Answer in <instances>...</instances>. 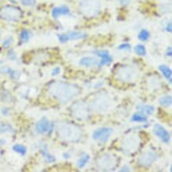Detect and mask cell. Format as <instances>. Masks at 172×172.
I'll return each instance as SVG.
<instances>
[{"mask_svg": "<svg viewBox=\"0 0 172 172\" xmlns=\"http://www.w3.org/2000/svg\"><path fill=\"white\" fill-rule=\"evenodd\" d=\"M49 93L60 101L63 99H70L69 98L71 97V91L69 90V86L63 83H56L50 85Z\"/></svg>", "mask_w": 172, "mask_h": 172, "instance_id": "1", "label": "cell"}, {"mask_svg": "<svg viewBox=\"0 0 172 172\" xmlns=\"http://www.w3.org/2000/svg\"><path fill=\"white\" fill-rule=\"evenodd\" d=\"M22 16V12L18 7L5 6L0 9V18L7 22H18Z\"/></svg>", "mask_w": 172, "mask_h": 172, "instance_id": "2", "label": "cell"}, {"mask_svg": "<svg viewBox=\"0 0 172 172\" xmlns=\"http://www.w3.org/2000/svg\"><path fill=\"white\" fill-rule=\"evenodd\" d=\"M112 132H113L112 128H108V127H102V128H99L95 130L93 133L92 137L94 140H98L102 143H106L110 138Z\"/></svg>", "mask_w": 172, "mask_h": 172, "instance_id": "3", "label": "cell"}, {"mask_svg": "<svg viewBox=\"0 0 172 172\" xmlns=\"http://www.w3.org/2000/svg\"><path fill=\"white\" fill-rule=\"evenodd\" d=\"M153 133L155 136L160 139L164 143H168L170 141V134L168 132L159 124H155L153 127Z\"/></svg>", "mask_w": 172, "mask_h": 172, "instance_id": "4", "label": "cell"}, {"mask_svg": "<svg viewBox=\"0 0 172 172\" xmlns=\"http://www.w3.org/2000/svg\"><path fill=\"white\" fill-rule=\"evenodd\" d=\"M51 128H52V125L45 117H43L36 125V129L39 133L41 134L48 133L51 129Z\"/></svg>", "mask_w": 172, "mask_h": 172, "instance_id": "5", "label": "cell"}, {"mask_svg": "<svg viewBox=\"0 0 172 172\" xmlns=\"http://www.w3.org/2000/svg\"><path fill=\"white\" fill-rule=\"evenodd\" d=\"M156 159L155 155L152 152H148V153L142 155L139 159V163L143 166H149Z\"/></svg>", "mask_w": 172, "mask_h": 172, "instance_id": "6", "label": "cell"}, {"mask_svg": "<svg viewBox=\"0 0 172 172\" xmlns=\"http://www.w3.org/2000/svg\"><path fill=\"white\" fill-rule=\"evenodd\" d=\"M95 54L98 56H99V57H101L102 59L99 65H107V64H109L110 63L112 62V57L110 56V55L109 54V52L107 51H97V52H95Z\"/></svg>", "mask_w": 172, "mask_h": 172, "instance_id": "7", "label": "cell"}, {"mask_svg": "<svg viewBox=\"0 0 172 172\" xmlns=\"http://www.w3.org/2000/svg\"><path fill=\"white\" fill-rule=\"evenodd\" d=\"M79 65L84 66V67H95L99 64V62L97 59L94 57H91V56H86V57H83L80 60H79Z\"/></svg>", "mask_w": 172, "mask_h": 172, "instance_id": "8", "label": "cell"}, {"mask_svg": "<svg viewBox=\"0 0 172 172\" xmlns=\"http://www.w3.org/2000/svg\"><path fill=\"white\" fill-rule=\"evenodd\" d=\"M70 10L68 7L66 6H62V7H55L52 11V15L54 18H57L60 16L62 15H67L69 14Z\"/></svg>", "mask_w": 172, "mask_h": 172, "instance_id": "9", "label": "cell"}, {"mask_svg": "<svg viewBox=\"0 0 172 172\" xmlns=\"http://www.w3.org/2000/svg\"><path fill=\"white\" fill-rule=\"evenodd\" d=\"M159 71L162 72V74L164 75V77L167 79V81H169L170 84H171L172 83V71L170 70V68L169 67H167V65H163L159 66Z\"/></svg>", "mask_w": 172, "mask_h": 172, "instance_id": "10", "label": "cell"}, {"mask_svg": "<svg viewBox=\"0 0 172 172\" xmlns=\"http://www.w3.org/2000/svg\"><path fill=\"white\" fill-rule=\"evenodd\" d=\"M69 41H76V40H82L86 37V34L83 32H78V31H74V32H70L68 34Z\"/></svg>", "mask_w": 172, "mask_h": 172, "instance_id": "11", "label": "cell"}, {"mask_svg": "<svg viewBox=\"0 0 172 172\" xmlns=\"http://www.w3.org/2000/svg\"><path fill=\"white\" fill-rule=\"evenodd\" d=\"M41 153H42L43 157L45 159L46 162L48 163H54L56 161V158H55L54 155H51L49 152L47 151L46 149H42L41 150Z\"/></svg>", "mask_w": 172, "mask_h": 172, "instance_id": "12", "label": "cell"}, {"mask_svg": "<svg viewBox=\"0 0 172 172\" xmlns=\"http://www.w3.org/2000/svg\"><path fill=\"white\" fill-rule=\"evenodd\" d=\"M14 128L9 124H0V133H14Z\"/></svg>", "mask_w": 172, "mask_h": 172, "instance_id": "13", "label": "cell"}, {"mask_svg": "<svg viewBox=\"0 0 172 172\" xmlns=\"http://www.w3.org/2000/svg\"><path fill=\"white\" fill-rule=\"evenodd\" d=\"M140 110L141 111V113H143V114L151 115L155 111V107L153 106H150V105H146V106L140 107Z\"/></svg>", "mask_w": 172, "mask_h": 172, "instance_id": "14", "label": "cell"}, {"mask_svg": "<svg viewBox=\"0 0 172 172\" xmlns=\"http://www.w3.org/2000/svg\"><path fill=\"white\" fill-rule=\"evenodd\" d=\"M132 121L134 122H145L148 121V118L143 113H137L132 117Z\"/></svg>", "mask_w": 172, "mask_h": 172, "instance_id": "15", "label": "cell"}, {"mask_svg": "<svg viewBox=\"0 0 172 172\" xmlns=\"http://www.w3.org/2000/svg\"><path fill=\"white\" fill-rule=\"evenodd\" d=\"M159 103H160L161 106H163L164 107H170V105L172 103L171 96H170V95H165V96L162 97L159 99Z\"/></svg>", "mask_w": 172, "mask_h": 172, "instance_id": "16", "label": "cell"}, {"mask_svg": "<svg viewBox=\"0 0 172 172\" xmlns=\"http://www.w3.org/2000/svg\"><path fill=\"white\" fill-rule=\"evenodd\" d=\"M13 150L22 155H25V154H26V152H27V149H26V148H25L24 145L18 144V143L14 144V146H13Z\"/></svg>", "mask_w": 172, "mask_h": 172, "instance_id": "17", "label": "cell"}, {"mask_svg": "<svg viewBox=\"0 0 172 172\" xmlns=\"http://www.w3.org/2000/svg\"><path fill=\"white\" fill-rule=\"evenodd\" d=\"M31 37V34L27 29H23L20 33V40L22 42H27Z\"/></svg>", "mask_w": 172, "mask_h": 172, "instance_id": "18", "label": "cell"}, {"mask_svg": "<svg viewBox=\"0 0 172 172\" xmlns=\"http://www.w3.org/2000/svg\"><path fill=\"white\" fill-rule=\"evenodd\" d=\"M149 37H150V34H149V31L146 30V29H142L138 35L139 40H140V41H148Z\"/></svg>", "mask_w": 172, "mask_h": 172, "instance_id": "19", "label": "cell"}, {"mask_svg": "<svg viewBox=\"0 0 172 172\" xmlns=\"http://www.w3.org/2000/svg\"><path fill=\"white\" fill-rule=\"evenodd\" d=\"M89 159H90L89 155H83V156L82 157V158L80 159L79 161H78V164H77L78 167H79V168H83V167H84V166L87 164V162L89 161Z\"/></svg>", "mask_w": 172, "mask_h": 172, "instance_id": "20", "label": "cell"}, {"mask_svg": "<svg viewBox=\"0 0 172 172\" xmlns=\"http://www.w3.org/2000/svg\"><path fill=\"white\" fill-rule=\"evenodd\" d=\"M135 52L139 56H145L146 55V49L143 44H137L135 47Z\"/></svg>", "mask_w": 172, "mask_h": 172, "instance_id": "21", "label": "cell"}, {"mask_svg": "<svg viewBox=\"0 0 172 172\" xmlns=\"http://www.w3.org/2000/svg\"><path fill=\"white\" fill-rule=\"evenodd\" d=\"M13 41H14V39H13V37H8V38L6 39L5 41H3V45L4 48L7 49V48H9L12 44H13Z\"/></svg>", "mask_w": 172, "mask_h": 172, "instance_id": "22", "label": "cell"}, {"mask_svg": "<svg viewBox=\"0 0 172 172\" xmlns=\"http://www.w3.org/2000/svg\"><path fill=\"white\" fill-rule=\"evenodd\" d=\"M58 39H59V41H60L61 43L68 42V41H69V38H68V34H60V35H58Z\"/></svg>", "mask_w": 172, "mask_h": 172, "instance_id": "23", "label": "cell"}, {"mask_svg": "<svg viewBox=\"0 0 172 172\" xmlns=\"http://www.w3.org/2000/svg\"><path fill=\"white\" fill-rule=\"evenodd\" d=\"M22 5L26 6V7H31L36 3V0H21Z\"/></svg>", "mask_w": 172, "mask_h": 172, "instance_id": "24", "label": "cell"}, {"mask_svg": "<svg viewBox=\"0 0 172 172\" xmlns=\"http://www.w3.org/2000/svg\"><path fill=\"white\" fill-rule=\"evenodd\" d=\"M130 49H131V45L129 44H127V43L122 44L118 46V49L119 50H130Z\"/></svg>", "mask_w": 172, "mask_h": 172, "instance_id": "25", "label": "cell"}, {"mask_svg": "<svg viewBox=\"0 0 172 172\" xmlns=\"http://www.w3.org/2000/svg\"><path fill=\"white\" fill-rule=\"evenodd\" d=\"M60 72V68L59 67H56V68H55L54 69L52 70V76H56V75L59 74Z\"/></svg>", "mask_w": 172, "mask_h": 172, "instance_id": "26", "label": "cell"}, {"mask_svg": "<svg viewBox=\"0 0 172 172\" xmlns=\"http://www.w3.org/2000/svg\"><path fill=\"white\" fill-rule=\"evenodd\" d=\"M8 56L10 60H14L16 58V55L14 51H10L8 53Z\"/></svg>", "mask_w": 172, "mask_h": 172, "instance_id": "27", "label": "cell"}, {"mask_svg": "<svg viewBox=\"0 0 172 172\" xmlns=\"http://www.w3.org/2000/svg\"><path fill=\"white\" fill-rule=\"evenodd\" d=\"M166 30L168 33L172 32V26H171V22H169V24H167V28H166Z\"/></svg>", "mask_w": 172, "mask_h": 172, "instance_id": "28", "label": "cell"}, {"mask_svg": "<svg viewBox=\"0 0 172 172\" xmlns=\"http://www.w3.org/2000/svg\"><path fill=\"white\" fill-rule=\"evenodd\" d=\"M167 56H172L171 47H169L168 49H167Z\"/></svg>", "mask_w": 172, "mask_h": 172, "instance_id": "29", "label": "cell"}, {"mask_svg": "<svg viewBox=\"0 0 172 172\" xmlns=\"http://www.w3.org/2000/svg\"><path fill=\"white\" fill-rule=\"evenodd\" d=\"M126 167H124L122 169V170H121V171H129V169H126Z\"/></svg>", "mask_w": 172, "mask_h": 172, "instance_id": "30", "label": "cell"}, {"mask_svg": "<svg viewBox=\"0 0 172 172\" xmlns=\"http://www.w3.org/2000/svg\"><path fill=\"white\" fill-rule=\"evenodd\" d=\"M0 158H1V153H0Z\"/></svg>", "mask_w": 172, "mask_h": 172, "instance_id": "31", "label": "cell"}]
</instances>
